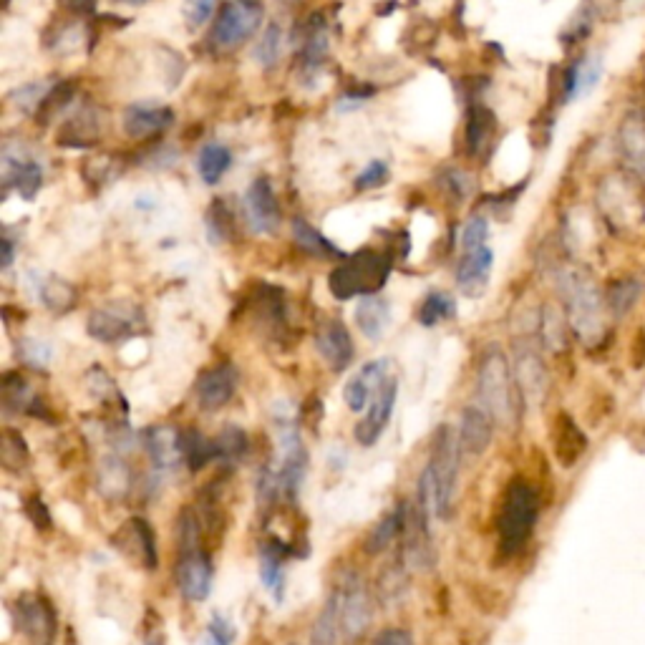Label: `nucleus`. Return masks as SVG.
I'll use <instances>...</instances> for the list:
<instances>
[{
  "label": "nucleus",
  "mask_w": 645,
  "mask_h": 645,
  "mask_svg": "<svg viewBox=\"0 0 645 645\" xmlns=\"http://www.w3.org/2000/svg\"><path fill=\"white\" fill-rule=\"evenodd\" d=\"M396 396H399V381L389 376L383 381L381 389L376 391L373 401L368 404V411L363 419L356 424V441L363 446H373L383 436V431L389 429L391 416H394Z\"/></svg>",
  "instance_id": "nucleus-7"
},
{
  "label": "nucleus",
  "mask_w": 645,
  "mask_h": 645,
  "mask_svg": "<svg viewBox=\"0 0 645 645\" xmlns=\"http://www.w3.org/2000/svg\"><path fill=\"white\" fill-rule=\"evenodd\" d=\"M172 121H174V114L167 109V106L137 104L126 109L124 129L129 137L144 139V137H152V134L157 132H164Z\"/></svg>",
  "instance_id": "nucleus-19"
},
{
  "label": "nucleus",
  "mask_w": 645,
  "mask_h": 645,
  "mask_svg": "<svg viewBox=\"0 0 645 645\" xmlns=\"http://www.w3.org/2000/svg\"><path fill=\"white\" fill-rule=\"evenodd\" d=\"M315 343H318L320 358L328 363V368H331L333 373H343L351 366L356 348H353L351 333H348V328L343 326L341 320H328V323H323Z\"/></svg>",
  "instance_id": "nucleus-13"
},
{
  "label": "nucleus",
  "mask_w": 645,
  "mask_h": 645,
  "mask_svg": "<svg viewBox=\"0 0 645 645\" xmlns=\"http://www.w3.org/2000/svg\"><path fill=\"white\" fill-rule=\"evenodd\" d=\"M149 645H157V643H149Z\"/></svg>",
  "instance_id": "nucleus-58"
},
{
  "label": "nucleus",
  "mask_w": 645,
  "mask_h": 645,
  "mask_svg": "<svg viewBox=\"0 0 645 645\" xmlns=\"http://www.w3.org/2000/svg\"><path fill=\"white\" fill-rule=\"evenodd\" d=\"M207 227H210V235L215 237V240L225 242L232 237V215L222 200H217L215 205L210 207V212H207Z\"/></svg>",
  "instance_id": "nucleus-42"
},
{
  "label": "nucleus",
  "mask_w": 645,
  "mask_h": 645,
  "mask_svg": "<svg viewBox=\"0 0 645 645\" xmlns=\"http://www.w3.org/2000/svg\"><path fill=\"white\" fill-rule=\"evenodd\" d=\"M139 323V308L129 303H109L96 308L89 318V333L96 341H119L126 333H132Z\"/></svg>",
  "instance_id": "nucleus-9"
},
{
  "label": "nucleus",
  "mask_w": 645,
  "mask_h": 645,
  "mask_svg": "<svg viewBox=\"0 0 645 645\" xmlns=\"http://www.w3.org/2000/svg\"><path fill=\"white\" fill-rule=\"evenodd\" d=\"M341 638H343L341 595H338V590H333V593L328 595L326 605L320 608L313 628H310L308 645H341Z\"/></svg>",
  "instance_id": "nucleus-20"
},
{
  "label": "nucleus",
  "mask_w": 645,
  "mask_h": 645,
  "mask_svg": "<svg viewBox=\"0 0 645 645\" xmlns=\"http://www.w3.org/2000/svg\"><path fill=\"white\" fill-rule=\"evenodd\" d=\"M38 293H41V300L51 310H69L76 300V290L61 278H48L46 283L38 288Z\"/></svg>",
  "instance_id": "nucleus-38"
},
{
  "label": "nucleus",
  "mask_w": 645,
  "mask_h": 645,
  "mask_svg": "<svg viewBox=\"0 0 645 645\" xmlns=\"http://www.w3.org/2000/svg\"><path fill=\"white\" fill-rule=\"evenodd\" d=\"M212 580L215 577H212V562L207 560V555H202L200 550L184 552L177 567V583L184 598L192 603L207 600L212 593Z\"/></svg>",
  "instance_id": "nucleus-12"
},
{
  "label": "nucleus",
  "mask_w": 645,
  "mask_h": 645,
  "mask_svg": "<svg viewBox=\"0 0 645 645\" xmlns=\"http://www.w3.org/2000/svg\"><path fill=\"white\" fill-rule=\"evenodd\" d=\"M18 625L33 645H53L56 638V615L46 598L23 595L18 600Z\"/></svg>",
  "instance_id": "nucleus-10"
},
{
  "label": "nucleus",
  "mask_w": 645,
  "mask_h": 645,
  "mask_svg": "<svg viewBox=\"0 0 645 645\" xmlns=\"http://www.w3.org/2000/svg\"><path fill=\"white\" fill-rule=\"evenodd\" d=\"M114 3H124V6H142L147 0H114Z\"/></svg>",
  "instance_id": "nucleus-57"
},
{
  "label": "nucleus",
  "mask_w": 645,
  "mask_h": 645,
  "mask_svg": "<svg viewBox=\"0 0 645 645\" xmlns=\"http://www.w3.org/2000/svg\"><path fill=\"white\" fill-rule=\"evenodd\" d=\"M462 444L459 434H454L449 424L439 426L431 444V459L426 464L436 489V514L449 517L451 502H454V489L459 479V462H462Z\"/></svg>",
  "instance_id": "nucleus-3"
},
{
  "label": "nucleus",
  "mask_w": 645,
  "mask_h": 645,
  "mask_svg": "<svg viewBox=\"0 0 645 645\" xmlns=\"http://www.w3.org/2000/svg\"><path fill=\"white\" fill-rule=\"evenodd\" d=\"M101 134V116L96 111H81L71 121H66L61 132H58V144L63 147H91L96 144Z\"/></svg>",
  "instance_id": "nucleus-25"
},
{
  "label": "nucleus",
  "mask_w": 645,
  "mask_h": 645,
  "mask_svg": "<svg viewBox=\"0 0 645 645\" xmlns=\"http://www.w3.org/2000/svg\"><path fill=\"white\" fill-rule=\"evenodd\" d=\"M293 237L305 252H310V255H315V257H338L341 255L333 242H328L326 237L320 235V232L315 230L313 225H308L305 220L293 222Z\"/></svg>",
  "instance_id": "nucleus-33"
},
{
  "label": "nucleus",
  "mask_w": 645,
  "mask_h": 645,
  "mask_svg": "<svg viewBox=\"0 0 645 645\" xmlns=\"http://www.w3.org/2000/svg\"><path fill=\"white\" fill-rule=\"evenodd\" d=\"M0 462L11 472H21L28 464V446L21 434L16 431H3V444H0Z\"/></svg>",
  "instance_id": "nucleus-37"
},
{
  "label": "nucleus",
  "mask_w": 645,
  "mask_h": 645,
  "mask_svg": "<svg viewBox=\"0 0 645 645\" xmlns=\"http://www.w3.org/2000/svg\"><path fill=\"white\" fill-rule=\"evenodd\" d=\"M11 263H13V242L6 237V240H3V263L0 265H3V268H11Z\"/></svg>",
  "instance_id": "nucleus-56"
},
{
  "label": "nucleus",
  "mask_w": 645,
  "mask_h": 645,
  "mask_svg": "<svg viewBox=\"0 0 645 645\" xmlns=\"http://www.w3.org/2000/svg\"><path fill=\"white\" fill-rule=\"evenodd\" d=\"M386 177H389V167H386V162H381V159H373V162L368 164L361 174H358L356 187L358 189L378 187V184L386 182Z\"/></svg>",
  "instance_id": "nucleus-48"
},
{
  "label": "nucleus",
  "mask_w": 645,
  "mask_h": 645,
  "mask_svg": "<svg viewBox=\"0 0 645 645\" xmlns=\"http://www.w3.org/2000/svg\"><path fill=\"white\" fill-rule=\"evenodd\" d=\"M406 512H409V507L401 502L399 507L391 509V512L373 527V532L368 535L366 542V550L371 552V555H381L383 550H389L391 542H394L401 532H406V525H409V514Z\"/></svg>",
  "instance_id": "nucleus-26"
},
{
  "label": "nucleus",
  "mask_w": 645,
  "mask_h": 645,
  "mask_svg": "<svg viewBox=\"0 0 645 645\" xmlns=\"http://www.w3.org/2000/svg\"><path fill=\"white\" fill-rule=\"evenodd\" d=\"M230 167H232V154L230 149L222 147V144H207L200 154V162H197V169H200V177L205 184L220 182Z\"/></svg>",
  "instance_id": "nucleus-31"
},
{
  "label": "nucleus",
  "mask_w": 645,
  "mask_h": 645,
  "mask_svg": "<svg viewBox=\"0 0 645 645\" xmlns=\"http://www.w3.org/2000/svg\"><path fill=\"white\" fill-rule=\"evenodd\" d=\"M121 537H129L134 542V547L129 550V555L137 557L142 565L154 567L157 565V547H154V532L152 527L147 525L144 520H132L124 530L119 532Z\"/></svg>",
  "instance_id": "nucleus-29"
},
{
  "label": "nucleus",
  "mask_w": 645,
  "mask_h": 645,
  "mask_svg": "<svg viewBox=\"0 0 645 645\" xmlns=\"http://www.w3.org/2000/svg\"><path fill=\"white\" fill-rule=\"evenodd\" d=\"M23 358H26L28 363H33V366H46L48 358H51V351H48V346H43V343L26 341L23 343Z\"/></svg>",
  "instance_id": "nucleus-53"
},
{
  "label": "nucleus",
  "mask_w": 645,
  "mask_h": 645,
  "mask_svg": "<svg viewBox=\"0 0 645 645\" xmlns=\"http://www.w3.org/2000/svg\"><path fill=\"white\" fill-rule=\"evenodd\" d=\"M600 79V61L598 58H588V61H580L572 69L570 81H567V99H577V96L588 94Z\"/></svg>",
  "instance_id": "nucleus-35"
},
{
  "label": "nucleus",
  "mask_w": 645,
  "mask_h": 645,
  "mask_svg": "<svg viewBox=\"0 0 645 645\" xmlns=\"http://www.w3.org/2000/svg\"><path fill=\"white\" fill-rule=\"evenodd\" d=\"M537 522V494L527 482L517 479L509 484L504 494L502 517H499V537H502V552L512 555L520 550L530 537Z\"/></svg>",
  "instance_id": "nucleus-4"
},
{
  "label": "nucleus",
  "mask_w": 645,
  "mask_h": 645,
  "mask_svg": "<svg viewBox=\"0 0 645 645\" xmlns=\"http://www.w3.org/2000/svg\"><path fill=\"white\" fill-rule=\"evenodd\" d=\"M494 265V252L489 250L487 245L474 247V250H467L459 263L457 270V283L459 288L464 290V295L469 298H477V295L484 293L489 283V273H492Z\"/></svg>",
  "instance_id": "nucleus-17"
},
{
  "label": "nucleus",
  "mask_w": 645,
  "mask_h": 645,
  "mask_svg": "<svg viewBox=\"0 0 645 645\" xmlns=\"http://www.w3.org/2000/svg\"><path fill=\"white\" fill-rule=\"evenodd\" d=\"M245 212L247 222L260 235H273L280 225V207L275 200L273 184L268 179H255L245 195Z\"/></svg>",
  "instance_id": "nucleus-11"
},
{
  "label": "nucleus",
  "mask_w": 645,
  "mask_h": 645,
  "mask_svg": "<svg viewBox=\"0 0 645 645\" xmlns=\"http://www.w3.org/2000/svg\"><path fill=\"white\" fill-rule=\"evenodd\" d=\"M61 6L66 11L76 13V16H86V13H91L96 8V0H61Z\"/></svg>",
  "instance_id": "nucleus-54"
},
{
  "label": "nucleus",
  "mask_w": 645,
  "mask_h": 645,
  "mask_svg": "<svg viewBox=\"0 0 645 645\" xmlns=\"http://www.w3.org/2000/svg\"><path fill=\"white\" fill-rule=\"evenodd\" d=\"M99 482L106 494L119 497V494H124L126 487H129V469H126L124 462H119V459H109V462L101 467Z\"/></svg>",
  "instance_id": "nucleus-41"
},
{
  "label": "nucleus",
  "mask_w": 645,
  "mask_h": 645,
  "mask_svg": "<svg viewBox=\"0 0 645 645\" xmlns=\"http://www.w3.org/2000/svg\"><path fill=\"white\" fill-rule=\"evenodd\" d=\"M444 184H446V189H451V192H454V197H457V200H464V197L472 195V182H469V177L464 172H446Z\"/></svg>",
  "instance_id": "nucleus-51"
},
{
  "label": "nucleus",
  "mask_w": 645,
  "mask_h": 645,
  "mask_svg": "<svg viewBox=\"0 0 645 645\" xmlns=\"http://www.w3.org/2000/svg\"><path fill=\"white\" fill-rule=\"evenodd\" d=\"M71 99H74V86L71 84L53 86V89L46 94V99L41 101V106H38V119H51V116H56L58 109H63Z\"/></svg>",
  "instance_id": "nucleus-43"
},
{
  "label": "nucleus",
  "mask_w": 645,
  "mask_h": 645,
  "mask_svg": "<svg viewBox=\"0 0 645 645\" xmlns=\"http://www.w3.org/2000/svg\"><path fill=\"white\" fill-rule=\"evenodd\" d=\"M494 419L484 406H469L462 414V429H459V444L469 457H482L492 444Z\"/></svg>",
  "instance_id": "nucleus-15"
},
{
  "label": "nucleus",
  "mask_w": 645,
  "mask_h": 645,
  "mask_svg": "<svg viewBox=\"0 0 645 645\" xmlns=\"http://www.w3.org/2000/svg\"><path fill=\"white\" fill-rule=\"evenodd\" d=\"M280 51H283V31H280L278 23H270V26L263 31V38L257 41L255 51H252V58H255L263 69H270V66L278 63Z\"/></svg>",
  "instance_id": "nucleus-36"
},
{
  "label": "nucleus",
  "mask_w": 645,
  "mask_h": 645,
  "mask_svg": "<svg viewBox=\"0 0 645 645\" xmlns=\"http://www.w3.org/2000/svg\"><path fill=\"white\" fill-rule=\"evenodd\" d=\"M625 149H628L630 159H633L635 167L640 169V172H645V129L643 126H635V129H630L628 134H625Z\"/></svg>",
  "instance_id": "nucleus-47"
},
{
  "label": "nucleus",
  "mask_w": 645,
  "mask_h": 645,
  "mask_svg": "<svg viewBox=\"0 0 645 645\" xmlns=\"http://www.w3.org/2000/svg\"><path fill=\"white\" fill-rule=\"evenodd\" d=\"M3 404H6V409H16V411L31 409L33 394L26 378L6 376V381H3Z\"/></svg>",
  "instance_id": "nucleus-40"
},
{
  "label": "nucleus",
  "mask_w": 645,
  "mask_h": 645,
  "mask_svg": "<svg viewBox=\"0 0 645 645\" xmlns=\"http://www.w3.org/2000/svg\"><path fill=\"white\" fill-rule=\"evenodd\" d=\"M479 399H482L484 409L492 414L494 421L504 426H512L517 421V391H514L512 371H509V361L497 346L487 348L479 363Z\"/></svg>",
  "instance_id": "nucleus-1"
},
{
  "label": "nucleus",
  "mask_w": 645,
  "mask_h": 645,
  "mask_svg": "<svg viewBox=\"0 0 645 645\" xmlns=\"http://www.w3.org/2000/svg\"><path fill=\"white\" fill-rule=\"evenodd\" d=\"M260 580H263L265 588L273 590L275 598H283V545H278V542L265 545L263 555H260Z\"/></svg>",
  "instance_id": "nucleus-30"
},
{
  "label": "nucleus",
  "mask_w": 645,
  "mask_h": 645,
  "mask_svg": "<svg viewBox=\"0 0 645 645\" xmlns=\"http://www.w3.org/2000/svg\"><path fill=\"white\" fill-rule=\"evenodd\" d=\"M386 366H389L386 361L366 363V366H363L361 371H358L356 376H353L351 381L346 383L343 399H346L348 409L356 411V414H358V411H363L368 404H371L373 396H376V391L381 389L383 381L389 378V373H386Z\"/></svg>",
  "instance_id": "nucleus-18"
},
{
  "label": "nucleus",
  "mask_w": 645,
  "mask_h": 645,
  "mask_svg": "<svg viewBox=\"0 0 645 645\" xmlns=\"http://www.w3.org/2000/svg\"><path fill=\"white\" fill-rule=\"evenodd\" d=\"M356 323L368 341H381L391 326L389 300L378 298V295H366L356 310Z\"/></svg>",
  "instance_id": "nucleus-21"
},
{
  "label": "nucleus",
  "mask_w": 645,
  "mask_h": 645,
  "mask_svg": "<svg viewBox=\"0 0 645 645\" xmlns=\"http://www.w3.org/2000/svg\"><path fill=\"white\" fill-rule=\"evenodd\" d=\"M328 56V31H326V18L313 16L305 23V36L303 48H300V66L305 74H315L323 66Z\"/></svg>",
  "instance_id": "nucleus-22"
},
{
  "label": "nucleus",
  "mask_w": 645,
  "mask_h": 645,
  "mask_svg": "<svg viewBox=\"0 0 645 645\" xmlns=\"http://www.w3.org/2000/svg\"><path fill=\"white\" fill-rule=\"evenodd\" d=\"M3 167H6V184L16 187L23 200H33L38 195L43 184L41 164L33 162V159H13L6 154Z\"/></svg>",
  "instance_id": "nucleus-23"
},
{
  "label": "nucleus",
  "mask_w": 645,
  "mask_h": 645,
  "mask_svg": "<svg viewBox=\"0 0 645 645\" xmlns=\"http://www.w3.org/2000/svg\"><path fill=\"white\" fill-rule=\"evenodd\" d=\"M371 645H414V638H411V633H406V630L391 628L378 633L376 638L371 640Z\"/></svg>",
  "instance_id": "nucleus-52"
},
{
  "label": "nucleus",
  "mask_w": 645,
  "mask_h": 645,
  "mask_svg": "<svg viewBox=\"0 0 645 645\" xmlns=\"http://www.w3.org/2000/svg\"><path fill=\"white\" fill-rule=\"evenodd\" d=\"M588 449V439L580 429H577L575 421L570 416L562 414L557 419V429H555V451L557 459H560L562 467H575L580 462V457Z\"/></svg>",
  "instance_id": "nucleus-24"
},
{
  "label": "nucleus",
  "mask_w": 645,
  "mask_h": 645,
  "mask_svg": "<svg viewBox=\"0 0 645 645\" xmlns=\"http://www.w3.org/2000/svg\"><path fill=\"white\" fill-rule=\"evenodd\" d=\"M454 315H457V303H454V298L434 290V293L426 295V300L421 303L419 323L421 326L431 328L436 326V323H441V320H451Z\"/></svg>",
  "instance_id": "nucleus-34"
},
{
  "label": "nucleus",
  "mask_w": 645,
  "mask_h": 645,
  "mask_svg": "<svg viewBox=\"0 0 645 645\" xmlns=\"http://www.w3.org/2000/svg\"><path fill=\"white\" fill-rule=\"evenodd\" d=\"M338 595H341L343 635H346L348 640H353L358 638V635H363V630L371 625V618H373L371 595H368L366 585H363L356 575H348L346 580H343Z\"/></svg>",
  "instance_id": "nucleus-8"
},
{
  "label": "nucleus",
  "mask_w": 645,
  "mask_h": 645,
  "mask_svg": "<svg viewBox=\"0 0 645 645\" xmlns=\"http://www.w3.org/2000/svg\"><path fill=\"white\" fill-rule=\"evenodd\" d=\"M217 459L222 462H232V459H242L247 451V434L237 426H227L225 431H220V436L215 439Z\"/></svg>",
  "instance_id": "nucleus-39"
},
{
  "label": "nucleus",
  "mask_w": 645,
  "mask_h": 645,
  "mask_svg": "<svg viewBox=\"0 0 645 645\" xmlns=\"http://www.w3.org/2000/svg\"><path fill=\"white\" fill-rule=\"evenodd\" d=\"M144 446H147L154 467L162 469V472L172 469L174 464L182 459L179 434H174L172 429H149L147 434H144Z\"/></svg>",
  "instance_id": "nucleus-27"
},
{
  "label": "nucleus",
  "mask_w": 645,
  "mask_h": 645,
  "mask_svg": "<svg viewBox=\"0 0 645 645\" xmlns=\"http://www.w3.org/2000/svg\"><path fill=\"white\" fill-rule=\"evenodd\" d=\"M28 512H31V517L33 520H36V525L38 527H48V512H46V507H43L41 502H38V499H33L31 504H28Z\"/></svg>",
  "instance_id": "nucleus-55"
},
{
  "label": "nucleus",
  "mask_w": 645,
  "mask_h": 645,
  "mask_svg": "<svg viewBox=\"0 0 645 645\" xmlns=\"http://www.w3.org/2000/svg\"><path fill=\"white\" fill-rule=\"evenodd\" d=\"M487 237H489V222L484 220V217H472V220L464 225V232H462L464 252L487 245Z\"/></svg>",
  "instance_id": "nucleus-46"
},
{
  "label": "nucleus",
  "mask_w": 645,
  "mask_h": 645,
  "mask_svg": "<svg viewBox=\"0 0 645 645\" xmlns=\"http://www.w3.org/2000/svg\"><path fill=\"white\" fill-rule=\"evenodd\" d=\"M389 270V257L378 255L373 250H361L333 270L331 278H328V288L338 300H348L353 295H373L386 285Z\"/></svg>",
  "instance_id": "nucleus-2"
},
{
  "label": "nucleus",
  "mask_w": 645,
  "mask_h": 645,
  "mask_svg": "<svg viewBox=\"0 0 645 645\" xmlns=\"http://www.w3.org/2000/svg\"><path fill=\"white\" fill-rule=\"evenodd\" d=\"M217 3L220 0H192V6H189V23H192V28H200L202 23L210 21L212 13L217 11Z\"/></svg>",
  "instance_id": "nucleus-50"
},
{
  "label": "nucleus",
  "mask_w": 645,
  "mask_h": 645,
  "mask_svg": "<svg viewBox=\"0 0 645 645\" xmlns=\"http://www.w3.org/2000/svg\"><path fill=\"white\" fill-rule=\"evenodd\" d=\"M51 91V86L46 84H31V86H23V89H18L16 94H13V101L16 106H21V109H33V106H41V101L46 99V94Z\"/></svg>",
  "instance_id": "nucleus-49"
},
{
  "label": "nucleus",
  "mask_w": 645,
  "mask_h": 645,
  "mask_svg": "<svg viewBox=\"0 0 645 645\" xmlns=\"http://www.w3.org/2000/svg\"><path fill=\"white\" fill-rule=\"evenodd\" d=\"M235 625L225 615H215L207 625V645H232L235 643Z\"/></svg>",
  "instance_id": "nucleus-45"
},
{
  "label": "nucleus",
  "mask_w": 645,
  "mask_h": 645,
  "mask_svg": "<svg viewBox=\"0 0 645 645\" xmlns=\"http://www.w3.org/2000/svg\"><path fill=\"white\" fill-rule=\"evenodd\" d=\"M235 389H237V371L230 366V363H222V366L202 373V378L197 381V399H200L202 409L215 411V409H222V406L232 399Z\"/></svg>",
  "instance_id": "nucleus-16"
},
{
  "label": "nucleus",
  "mask_w": 645,
  "mask_h": 645,
  "mask_svg": "<svg viewBox=\"0 0 645 645\" xmlns=\"http://www.w3.org/2000/svg\"><path fill=\"white\" fill-rule=\"evenodd\" d=\"M560 285L567 300V310H570L572 331L583 341L598 338L603 333V303H600L593 280L580 273H565Z\"/></svg>",
  "instance_id": "nucleus-5"
},
{
  "label": "nucleus",
  "mask_w": 645,
  "mask_h": 645,
  "mask_svg": "<svg viewBox=\"0 0 645 645\" xmlns=\"http://www.w3.org/2000/svg\"><path fill=\"white\" fill-rule=\"evenodd\" d=\"M263 23V8L257 0H230L225 3L212 28L210 43L217 51H230L237 43L247 41Z\"/></svg>",
  "instance_id": "nucleus-6"
},
{
  "label": "nucleus",
  "mask_w": 645,
  "mask_h": 645,
  "mask_svg": "<svg viewBox=\"0 0 645 645\" xmlns=\"http://www.w3.org/2000/svg\"><path fill=\"white\" fill-rule=\"evenodd\" d=\"M494 132V116L484 106H472L467 116V147L472 154H479L487 147Z\"/></svg>",
  "instance_id": "nucleus-32"
},
{
  "label": "nucleus",
  "mask_w": 645,
  "mask_h": 645,
  "mask_svg": "<svg viewBox=\"0 0 645 645\" xmlns=\"http://www.w3.org/2000/svg\"><path fill=\"white\" fill-rule=\"evenodd\" d=\"M542 338L552 351H560L565 346V323H562L557 310L547 308V313L542 315Z\"/></svg>",
  "instance_id": "nucleus-44"
},
{
  "label": "nucleus",
  "mask_w": 645,
  "mask_h": 645,
  "mask_svg": "<svg viewBox=\"0 0 645 645\" xmlns=\"http://www.w3.org/2000/svg\"><path fill=\"white\" fill-rule=\"evenodd\" d=\"M179 451H182V459L187 462V467L192 469V472L207 467L212 459H217L215 441L205 439V436L195 429L182 431V434H179Z\"/></svg>",
  "instance_id": "nucleus-28"
},
{
  "label": "nucleus",
  "mask_w": 645,
  "mask_h": 645,
  "mask_svg": "<svg viewBox=\"0 0 645 645\" xmlns=\"http://www.w3.org/2000/svg\"><path fill=\"white\" fill-rule=\"evenodd\" d=\"M514 378L520 386L522 401L527 406H540L547 399V368L542 358L537 356L532 348L517 353V363H514Z\"/></svg>",
  "instance_id": "nucleus-14"
}]
</instances>
